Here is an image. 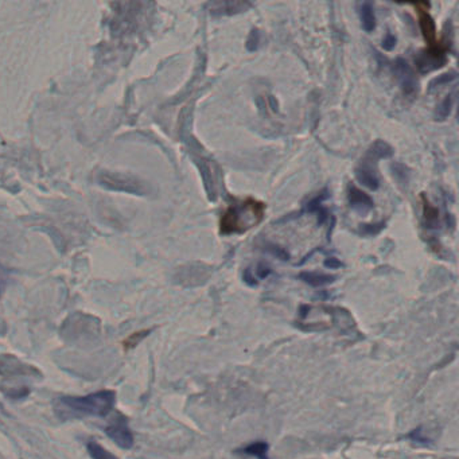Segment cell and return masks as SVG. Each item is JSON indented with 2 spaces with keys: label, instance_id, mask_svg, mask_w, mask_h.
<instances>
[{
  "label": "cell",
  "instance_id": "obj_1",
  "mask_svg": "<svg viewBox=\"0 0 459 459\" xmlns=\"http://www.w3.org/2000/svg\"><path fill=\"white\" fill-rule=\"evenodd\" d=\"M265 205L253 198L236 201L225 210L220 220V232L223 235L245 233L262 223Z\"/></svg>",
  "mask_w": 459,
  "mask_h": 459
},
{
  "label": "cell",
  "instance_id": "obj_2",
  "mask_svg": "<svg viewBox=\"0 0 459 459\" xmlns=\"http://www.w3.org/2000/svg\"><path fill=\"white\" fill-rule=\"evenodd\" d=\"M116 403L115 391H99L87 396H62L58 406L74 415L106 416Z\"/></svg>",
  "mask_w": 459,
  "mask_h": 459
},
{
  "label": "cell",
  "instance_id": "obj_3",
  "mask_svg": "<svg viewBox=\"0 0 459 459\" xmlns=\"http://www.w3.org/2000/svg\"><path fill=\"white\" fill-rule=\"evenodd\" d=\"M100 321L85 314L70 315L62 328L61 336L67 341H89L100 334Z\"/></svg>",
  "mask_w": 459,
  "mask_h": 459
},
{
  "label": "cell",
  "instance_id": "obj_4",
  "mask_svg": "<svg viewBox=\"0 0 459 459\" xmlns=\"http://www.w3.org/2000/svg\"><path fill=\"white\" fill-rule=\"evenodd\" d=\"M97 181L103 187L109 190L132 193V194H145L147 192L145 184L140 179L123 172L101 171L97 177Z\"/></svg>",
  "mask_w": 459,
  "mask_h": 459
},
{
  "label": "cell",
  "instance_id": "obj_5",
  "mask_svg": "<svg viewBox=\"0 0 459 459\" xmlns=\"http://www.w3.org/2000/svg\"><path fill=\"white\" fill-rule=\"evenodd\" d=\"M450 42H438L433 46H428L424 52H420L415 60L420 73H430L446 65L447 52L450 49Z\"/></svg>",
  "mask_w": 459,
  "mask_h": 459
},
{
  "label": "cell",
  "instance_id": "obj_6",
  "mask_svg": "<svg viewBox=\"0 0 459 459\" xmlns=\"http://www.w3.org/2000/svg\"><path fill=\"white\" fill-rule=\"evenodd\" d=\"M105 433L118 445V447L124 450H130L133 447L135 439L130 427H128V419L123 416L121 414L118 415L115 419L112 420L106 427H105Z\"/></svg>",
  "mask_w": 459,
  "mask_h": 459
},
{
  "label": "cell",
  "instance_id": "obj_7",
  "mask_svg": "<svg viewBox=\"0 0 459 459\" xmlns=\"http://www.w3.org/2000/svg\"><path fill=\"white\" fill-rule=\"evenodd\" d=\"M394 72L400 82L404 96H407L409 99L415 97L419 91V82H418L416 73L414 72L411 65L406 60L397 58L394 62Z\"/></svg>",
  "mask_w": 459,
  "mask_h": 459
},
{
  "label": "cell",
  "instance_id": "obj_8",
  "mask_svg": "<svg viewBox=\"0 0 459 459\" xmlns=\"http://www.w3.org/2000/svg\"><path fill=\"white\" fill-rule=\"evenodd\" d=\"M355 178L360 184L367 186L370 190H377L380 187V178L377 174V162L364 157L355 169Z\"/></svg>",
  "mask_w": 459,
  "mask_h": 459
},
{
  "label": "cell",
  "instance_id": "obj_9",
  "mask_svg": "<svg viewBox=\"0 0 459 459\" xmlns=\"http://www.w3.org/2000/svg\"><path fill=\"white\" fill-rule=\"evenodd\" d=\"M416 9L418 15H419L420 31L423 34V38L427 42L428 46H433L438 43V31H436V25L433 22V16L427 11L428 4L427 3H416L414 4Z\"/></svg>",
  "mask_w": 459,
  "mask_h": 459
},
{
  "label": "cell",
  "instance_id": "obj_10",
  "mask_svg": "<svg viewBox=\"0 0 459 459\" xmlns=\"http://www.w3.org/2000/svg\"><path fill=\"white\" fill-rule=\"evenodd\" d=\"M348 201L350 208L361 216H365L375 208V202L372 197L353 184H349L348 187Z\"/></svg>",
  "mask_w": 459,
  "mask_h": 459
},
{
  "label": "cell",
  "instance_id": "obj_11",
  "mask_svg": "<svg viewBox=\"0 0 459 459\" xmlns=\"http://www.w3.org/2000/svg\"><path fill=\"white\" fill-rule=\"evenodd\" d=\"M206 7L211 15L226 16V15L245 13L252 7V3H248V1H211L206 4Z\"/></svg>",
  "mask_w": 459,
  "mask_h": 459
},
{
  "label": "cell",
  "instance_id": "obj_12",
  "mask_svg": "<svg viewBox=\"0 0 459 459\" xmlns=\"http://www.w3.org/2000/svg\"><path fill=\"white\" fill-rule=\"evenodd\" d=\"M1 367H0V373L3 375H26L27 372L33 375V372L35 373L37 370L34 367H28L26 364H22L19 360L13 358L11 355H6L1 358L0 361Z\"/></svg>",
  "mask_w": 459,
  "mask_h": 459
},
{
  "label": "cell",
  "instance_id": "obj_13",
  "mask_svg": "<svg viewBox=\"0 0 459 459\" xmlns=\"http://www.w3.org/2000/svg\"><path fill=\"white\" fill-rule=\"evenodd\" d=\"M423 201V223L427 229H438L441 226V219H439V209L431 205V202L421 196Z\"/></svg>",
  "mask_w": 459,
  "mask_h": 459
},
{
  "label": "cell",
  "instance_id": "obj_14",
  "mask_svg": "<svg viewBox=\"0 0 459 459\" xmlns=\"http://www.w3.org/2000/svg\"><path fill=\"white\" fill-rule=\"evenodd\" d=\"M394 153L392 145H388L384 140H376L373 145L369 147L365 157L379 163V160H381V159H388V157H392Z\"/></svg>",
  "mask_w": 459,
  "mask_h": 459
},
{
  "label": "cell",
  "instance_id": "obj_15",
  "mask_svg": "<svg viewBox=\"0 0 459 459\" xmlns=\"http://www.w3.org/2000/svg\"><path fill=\"white\" fill-rule=\"evenodd\" d=\"M299 279L311 287H323L334 283L337 277L328 274H319V272H302L299 274Z\"/></svg>",
  "mask_w": 459,
  "mask_h": 459
},
{
  "label": "cell",
  "instance_id": "obj_16",
  "mask_svg": "<svg viewBox=\"0 0 459 459\" xmlns=\"http://www.w3.org/2000/svg\"><path fill=\"white\" fill-rule=\"evenodd\" d=\"M360 18H361L363 28L367 33H372L376 28V15L372 3L364 1L360 4Z\"/></svg>",
  "mask_w": 459,
  "mask_h": 459
},
{
  "label": "cell",
  "instance_id": "obj_17",
  "mask_svg": "<svg viewBox=\"0 0 459 459\" xmlns=\"http://www.w3.org/2000/svg\"><path fill=\"white\" fill-rule=\"evenodd\" d=\"M326 197H328V196H326V190H325L321 196H318V197H315L314 199H311V201L306 205V209H304V211H307V213H316V214H318V223H319V225H323V223H326L328 220V209H326V208H323V205H322V201H323Z\"/></svg>",
  "mask_w": 459,
  "mask_h": 459
},
{
  "label": "cell",
  "instance_id": "obj_18",
  "mask_svg": "<svg viewBox=\"0 0 459 459\" xmlns=\"http://www.w3.org/2000/svg\"><path fill=\"white\" fill-rule=\"evenodd\" d=\"M237 453H243L258 459H271L268 455V445L265 442H255L244 448H240Z\"/></svg>",
  "mask_w": 459,
  "mask_h": 459
},
{
  "label": "cell",
  "instance_id": "obj_19",
  "mask_svg": "<svg viewBox=\"0 0 459 459\" xmlns=\"http://www.w3.org/2000/svg\"><path fill=\"white\" fill-rule=\"evenodd\" d=\"M87 450H88V453H89V455L92 459H118L115 454L105 450L104 447L101 446L100 443L94 442V441L88 442Z\"/></svg>",
  "mask_w": 459,
  "mask_h": 459
},
{
  "label": "cell",
  "instance_id": "obj_20",
  "mask_svg": "<svg viewBox=\"0 0 459 459\" xmlns=\"http://www.w3.org/2000/svg\"><path fill=\"white\" fill-rule=\"evenodd\" d=\"M153 328H145V330H139V331H135L133 334H131L130 337H127L124 341H123V348L124 350H132L135 349L140 342L143 341L145 338H147L150 334H151Z\"/></svg>",
  "mask_w": 459,
  "mask_h": 459
},
{
  "label": "cell",
  "instance_id": "obj_21",
  "mask_svg": "<svg viewBox=\"0 0 459 459\" xmlns=\"http://www.w3.org/2000/svg\"><path fill=\"white\" fill-rule=\"evenodd\" d=\"M454 94H447L446 97L443 99V101L438 105L436 108V120H446L451 111H453V105H454Z\"/></svg>",
  "mask_w": 459,
  "mask_h": 459
},
{
  "label": "cell",
  "instance_id": "obj_22",
  "mask_svg": "<svg viewBox=\"0 0 459 459\" xmlns=\"http://www.w3.org/2000/svg\"><path fill=\"white\" fill-rule=\"evenodd\" d=\"M384 228H385V223L384 221H381L379 223H364V225H360L358 233L361 236H377Z\"/></svg>",
  "mask_w": 459,
  "mask_h": 459
},
{
  "label": "cell",
  "instance_id": "obj_23",
  "mask_svg": "<svg viewBox=\"0 0 459 459\" xmlns=\"http://www.w3.org/2000/svg\"><path fill=\"white\" fill-rule=\"evenodd\" d=\"M264 250H267L268 253H271L272 256H276L277 259L283 260V262H287L289 260V253L284 248L276 245V244H272V243H267L264 245Z\"/></svg>",
  "mask_w": 459,
  "mask_h": 459
},
{
  "label": "cell",
  "instance_id": "obj_24",
  "mask_svg": "<svg viewBox=\"0 0 459 459\" xmlns=\"http://www.w3.org/2000/svg\"><path fill=\"white\" fill-rule=\"evenodd\" d=\"M457 79V72H450V73H445L436 79H433L430 84V91H433L436 89L438 87H442V85H446V84H450L453 82L454 79Z\"/></svg>",
  "mask_w": 459,
  "mask_h": 459
},
{
  "label": "cell",
  "instance_id": "obj_25",
  "mask_svg": "<svg viewBox=\"0 0 459 459\" xmlns=\"http://www.w3.org/2000/svg\"><path fill=\"white\" fill-rule=\"evenodd\" d=\"M259 45H260V31L258 28H253L247 40V49L248 52H255L259 49Z\"/></svg>",
  "mask_w": 459,
  "mask_h": 459
},
{
  "label": "cell",
  "instance_id": "obj_26",
  "mask_svg": "<svg viewBox=\"0 0 459 459\" xmlns=\"http://www.w3.org/2000/svg\"><path fill=\"white\" fill-rule=\"evenodd\" d=\"M392 170H394V178H396V179H397V181L400 182V184H408V179H409V174H408V172H406V171H407L406 166L396 163V165H394V166H392Z\"/></svg>",
  "mask_w": 459,
  "mask_h": 459
},
{
  "label": "cell",
  "instance_id": "obj_27",
  "mask_svg": "<svg viewBox=\"0 0 459 459\" xmlns=\"http://www.w3.org/2000/svg\"><path fill=\"white\" fill-rule=\"evenodd\" d=\"M271 272H272L271 267H268L264 262H259L256 270L253 271V275L256 276V279H267L268 276L271 275Z\"/></svg>",
  "mask_w": 459,
  "mask_h": 459
},
{
  "label": "cell",
  "instance_id": "obj_28",
  "mask_svg": "<svg viewBox=\"0 0 459 459\" xmlns=\"http://www.w3.org/2000/svg\"><path fill=\"white\" fill-rule=\"evenodd\" d=\"M421 430H423V427H419L418 430H414L412 433L408 435V438H409L411 441L416 442V443H423V445H428V443H431V441H430L427 436H424V435L421 433Z\"/></svg>",
  "mask_w": 459,
  "mask_h": 459
},
{
  "label": "cell",
  "instance_id": "obj_29",
  "mask_svg": "<svg viewBox=\"0 0 459 459\" xmlns=\"http://www.w3.org/2000/svg\"><path fill=\"white\" fill-rule=\"evenodd\" d=\"M396 42H397V40H396L394 34L392 33H387L385 37H384V40H382V43H381L382 45V49L387 50V52L394 50V46H396Z\"/></svg>",
  "mask_w": 459,
  "mask_h": 459
},
{
  "label": "cell",
  "instance_id": "obj_30",
  "mask_svg": "<svg viewBox=\"0 0 459 459\" xmlns=\"http://www.w3.org/2000/svg\"><path fill=\"white\" fill-rule=\"evenodd\" d=\"M243 279H244V282H245L248 286H250V287H255V286H258V283H259V280L256 279V276L253 275V271H252L250 268H247V270L244 271Z\"/></svg>",
  "mask_w": 459,
  "mask_h": 459
},
{
  "label": "cell",
  "instance_id": "obj_31",
  "mask_svg": "<svg viewBox=\"0 0 459 459\" xmlns=\"http://www.w3.org/2000/svg\"><path fill=\"white\" fill-rule=\"evenodd\" d=\"M323 264H325V267H326V268H330V270H338V268H341L342 265H343V264H342L338 259H336V258H328V259L325 260Z\"/></svg>",
  "mask_w": 459,
  "mask_h": 459
}]
</instances>
